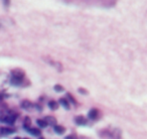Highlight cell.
<instances>
[{
	"instance_id": "1",
	"label": "cell",
	"mask_w": 147,
	"mask_h": 139,
	"mask_svg": "<svg viewBox=\"0 0 147 139\" xmlns=\"http://www.w3.org/2000/svg\"><path fill=\"white\" fill-rule=\"evenodd\" d=\"M65 2L75 4H86L90 6H98L103 8H110L116 5L117 0H65Z\"/></svg>"
},
{
	"instance_id": "2",
	"label": "cell",
	"mask_w": 147,
	"mask_h": 139,
	"mask_svg": "<svg viewBox=\"0 0 147 139\" xmlns=\"http://www.w3.org/2000/svg\"><path fill=\"white\" fill-rule=\"evenodd\" d=\"M25 73L20 69H14L11 71L10 83L13 86H24Z\"/></svg>"
},
{
	"instance_id": "3",
	"label": "cell",
	"mask_w": 147,
	"mask_h": 139,
	"mask_svg": "<svg viewBox=\"0 0 147 139\" xmlns=\"http://www.w3.org/2000/svg\"><path fill=\"white\" fill-rule=\"evenodd\" d=\"M99 116V112L97 109H91L88 113V117L91 119V120H96Z\"/></svg>"
},
{
	"instance_id": "4",
	"label": "cell",
	"mask_w": 147,
	"mask_h": 139,
	"mask_svg": "<svg viewBox=\"0 0 147 139\" xmlns=\"http://www.w3.org/2000/svg\"><path fill=\"white\" fill-rule=\"evenodd\" d=\"M13 132H14V130L11 128H7V127H2V128H0V135H2V136L12 134Z\"/></svg>"
},
{
	"instance_id": "5",
	"label": "cell",
	"mask_w": 147,
	"mask_h": 139,
	"mask_svg": "<svg viewBox=\"0 0 147 139\" xmlns=\"http://www.w3.org/2000/svg\"><path fill=\"white\" fill-rule=\"evenodd\" d=\"M43 120L47 123V125H51V126H55L57 125V119L53 116H47Z\"/></svg>"
},
{
	"instance_id": "6",
	"label": "cell",
	"mask_w": 147,
	"mask_h": 139,
	"mask_svg": "<svg viewBox=\"0 0 147 139\" xmlns=\"http://www.w3.org/2000/svg\"><path fill=\"white\" fill-rule=\"evenodd\" d=\"M32 107H33L32 103L28 100H24V101H22V103H21V108L25 109V110H30Z\"/></svg>"
},
{
	"instance_id": "7",
	"label": "cell",
	"mask_w": 147,
	"mask_h": 139,
	"mask_svg": "<svg viewBox=\"0 0 147 139\" xmlns=\"http://www.w3.org/2000/svg\"><path fill=\"white\" fill-rule=\"evenodd\" d=\"M53 130H55V132L57 133V134H63L65 131V129L63 126H61V125H55V126H53Z\"/></svg>"
},
{
	"instance_id": "8",
	"label": "cell",
	"mask_w": 147,
	"mask_h": 139,
	"mask_svg": "<svg viewBox=\"0 0 147 139\" xmlns=\"http://www.w3.org/2000/svg\"><path fill=\"white\" fill-rule=\"evenodd\" d=\"M75 121H76V123H77L78 125H86V124H87V119L85 118V117H83V116H78V117H76Z\"/></svg>"
},
{
	"instance_id": "9",
	"label": "cell",
	"mask_w": 147,
	"mask_h": 139,
	"mask_svg": "<svg viewBox=\"0 0 147 139\" xmlns=\"http://www.w3.org/2000/svg\"><path fill=\"white\" fill-rule=\"evenodd\" d=\"M59 104H61L65 109H67V110H69V101H67V98H61L59 99Z\"/></svg>"
},
{
	"instance_id": "10",
	"label": "cell",
	"mask_w": 147,
	"mask_h": 139,
	"mask_svg": "<svg viewBox=\"0 0 147 139\" xmlns=\"http://www.w3.org/2000/svg\"><path fill=\"white\" fill-rule=\"evenodd\" d=\"M30 124H31L30 118H29V117H25L24 121H23V128L28 131L29 129H30Z\"/></svg>"
},
{
	"instance_id": "11",
	"label": "cell",
	"mask_w": 147,
	"mask_h": 139,
	"mask_svg": "<svg viewBox=\"0 0 147 139\" xmlns=\"http://www.w3.org/2000/svg\"><path fill=\"white\" fill-rule=\"evenodd\" d=\"M49 108L51 109V110L55 111V110H57V109L59 108V104H57V102H55V101L51 100L49 102Z\"/></svg>"
},
{
	"instance_id": "12",
	"label": "cell",
	"mask_w": 147,
	"mask_h": 139,
	"mask_svg": "<svg viewBox=\"0 0 147 139\" xmlns=\"http://www.w3.org/2000/svg\"><path fill=\"white\" fill-rule=\"evenodd\" d=\"M28 132L30 133L31 135H33V136H39V135L41 134V131L37 128H30L28 130Z\"/></svg>"
},
{
	"instance_id": "13",
	"label": "cell",
	"mask_w": 147,
	"mask_h": 139,
	"mask_svg": "<svg viewBox=\"0 0 147 139\" xmlns=\"http://www.w3.org/2000/svg\"><path fill=\"white\" fill-rule=\"evenodd\" d=\"M36 123L40 128H45V127H47V123L45 122V120H42V119H37Z\"/></svg>"
},
{
	"instance_id": "14",
	"label": "cell",
	"mask_w": 147,
	"mask_h": 139,
	"mask_svg": "<svg viewBox=\"0 0 147 139\" xmlns=\"http://www.w3.org/2000/svg\"><path fill=\"white\" fill-rule=\"evenodd\" d=\"M55 92H63V91H65V89H63V86H61V85H55Z\"/></svg>"
},
{
	"instance_id": "15",
	"label": "cell",
	"mask_w": 147,
	"mask_h": 139,
	"mask_svg": "<svg viewBox=\"0 0 147 139\" xmlns=\"http://www.w3.org/2000/svg\"><path fill=\"white\" fill-rule=\"evenodd\" d=\"M2 3H3V5H4L5 8L8 9L9 7H10V3H11V1H10V0H2Z\"/></svg>"
},
{
	"instance_id": "16",
	"label": "cell",
	"mask_w": 147,
	"mask_h": 139,
	"mask_svg": "<svg viewBox=\"0 0 147 139\" xmlns=\"http://www.w3.org/2000/svg\"><path fill=\"white\" fill-rule=\"evenodd\" d=\"M67 98L69 99V101H71V103H74V104H76V100H75V98H74L73 96H71V94H67Z\"/></svg>"
},
{
	"instance_id": "17",
	"label": "cell",
	"mask_w": 147,
	"mask_h": 139,
	"mask_svg": "<svg viewBox=\"0 0 147 139\" xmlns=\"http://www.w3.org/2000/svg\"><path fill=\"white\" fill-rule=\"evenodd\" d=\"M79 93H81V94H88V92H87L85 89H83V88H80L79 89Z\"/></svg>"
},
{
	"instance_id": "18",
	"label": "cell",
	"mask_w": 147,
	"mask_h": 139,
	"mask_svg": "<svg viewBox=\"0 0 147 139\" xmlns=\"http://www.w3.org/2000/svg\"><path fill=\"white\" fill-rule=\"evenodd\" d=\"M2 100H3V96H2L1 94H0V102H1Z\"/></svg>"
},
{
	"instance_id": "19",
	"label": "cell",
	"mask_w": 147,
	"mask_h": 139,
	"mask_svg": "<svg viewBox=\"0 0 147 139\" xmlns=\"http://www.w3.org/2000/svg\"><path fill=\"white\" fill-rule=\"evenodd\" d=\"M39 139H45V138H39Z\"/></svg>"
},
{
	"instance_id": "20",
	"label": "cell",
	"mask_w": 147,
	"mask_h": 139,
	"mask_svg": "<svg viewBox=\"0 0 147 139\" xmlns=\"http://www.w3.org/2000/svg\"><path fill=\"white\" fill-rule=\"evenodd\" d=\"M24 139H28V138H24Z\"/></svg>"
}]
</instances>
